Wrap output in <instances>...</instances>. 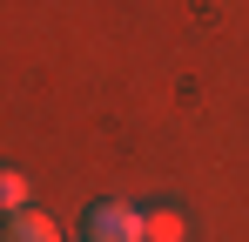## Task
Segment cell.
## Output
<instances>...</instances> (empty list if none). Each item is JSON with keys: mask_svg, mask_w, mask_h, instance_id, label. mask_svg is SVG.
Segmentation results:
<instances>
[{"mask_svg": "<svg viewBox=\"0 0 249 242\" xmlns=\"http://www.w3.org/2000/svg\"><path fill=\"white\" fill-rule=\"evenodd\" d=\"M81 242H148V215L128 202H94L81 215Z\"/></svg>", "mask_w": 249, "mask_h": 242, "instance_id": "obj_1", "label": "cell"}, {"mask_svg": "<svg viewBox=\"0 0 249 242\" xmlns=\"http://www.w3.org/2000/svg\"><path fill=\"white\" fill-rule=\"evenodd\" d=\"M0 242H54V222L41 208H14V215H0Z\"/></svg>", "mask_w": 249, "mask_h": 242, "instance_id": "obj_2", "label": "cell"}, {"mask_svg": "<svg viewBox=\"0 0 249 242\" xmlns=\"http://www.w3.org/2000/svg\"><path fill=\"white\" fill-rule=\"evenodd\" d=\"M14 208H27V175L20 168H0V215H14Z\"/></svg>", "mask_w": 249, "mask_h": 242, "instance_id": "obj_3", "label": "cell"}, {"mask_svg": "<svg viewBox=\"0 0 249 242\" xmlns=\"http://www.w3.org/2000/svg\"><path fill=\"white\" fill-rule=\"evenodd\" d=\"M148 242H182V215L175 208H155L148 215Z\"/></svg>", "mask_w": 249, "mask_h": 242, "instance_id": "obj_4", "label": "cell"}]
</instances>
